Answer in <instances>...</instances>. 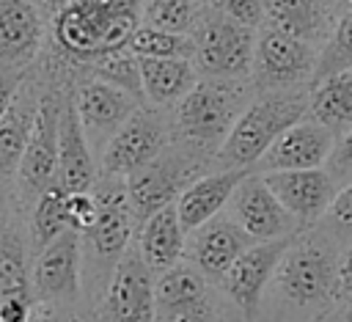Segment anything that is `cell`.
Masks as SVG:
<instances>
[{"instance_id": "9c48e42d", "label": "cell", "mask_w": 352, "mask_h": 322, "mask_svg": "<svg viewBox=\"0 0 352 322\" xmlns=\"http://www.w3.org/2000/svg\"><path fill=\"white\" fill-rule=\"evenodd\" d=\"M66 94H60L55 85L44 88L36 124L30 132V140L25 146V154L16 168V190L25 204H33L36 195H41L50 184H55L58 173V132H60V110H63Z\"/></svg>"}, {"instance_id": "8d00e7d4", "label": "cell", "mask_w": 352, "mask_h": 322, "mask_svg": "<svg viewBox=\"0 0 352 322\" xmlns=\"http://www.w3.org/2000/svg\"><path fill=\"white\" fill-rule=\"evenodd\" d=\"M96 212H99V204H96L94 190H88V193H69V195H66L69 228H74L77 234H82V231H88V228L94 226Z\"/></svg>"}, {"instance_id": "484cf974", "label": "cell", "mask_w": 352, "mask_h": 322, "mask_svg": "<svg viewBox=\"0 0 352 322\" xmlns=\"http://www.w3.org/2000/svg\"><path fill=\"white\" fill-rule=\"evenodd\" d=\"M143 96L154 107L179 105L198 83V69L190 58H140Z\"/></svg>"}, {"instance_id": "44dd1931", "label": "cell", "mask_w": 352, "mask_h": 322, "mask_svg": "<svg viewBox=\"0 0 352 322\" xmlns=\"http://www.w3.org/2000/svg\"><path fill=\"white\" fill-rule=\"evenodd\" d=\"M336 0H264V25L308 44H324L338 22ZM319 50V47H316Z\"/></svg>"}, {"instance_id": "7a4b0ae2", "label": "cell", "mask_w": 352, "mask_h": 322, "mask_svg": "<svg viewBox=\"0 0 352 322\" xmlns=\"http://www.w3.org/2000/svg\"><path fill=\"white\" fill-rule=\"evenodd\" d=\"M308 94L305 88L289 91H264L250 99L228 132L226 143L214 154L220 168H256L261 154L300 118L308 116Z\"/></svg>"}, {"instance_id": "f546056e", "label": "cell", "mask_w": 352, "mask_h": 322, "mask_svg": "<svg viewBox=\"0 0 352 322\" xmlns=\"http://www.w3.org/2000/svg\"><path fill=\"white\" fill-rule=\"evenodd\" d=\"M204 8L198 0H143V25L190 36L204 17Z\"/></svg>"}, {"instance_id": "60d3db41", "label": "cell", "mask_w": 352, "mask_h": 322, "mask_svg": "<svg viewBox=\"0 0 352 322\" xmlns=\"http://www.w3.org/2000/svg\"><path fill=\"white\" fill-rule=\"evenodd\" d=\"M352 297V242L338 253V297Z\"/></svg>"}, {"instance_id": "6da1fadb", "label": "cell", "mask_w": 352, "mask_h": 322, "mask_svg": "<svg viewBox=\"0 0 352 322\" xmlns=\"http://www.w3.org/2000/svg\"><path fill=\"white\" fill-rule=\"evenodd\" d=\"M143 25V0H72L50 19V39L69 66H94L126 50Z\"/></svg>"}, {"instance_id": "5b68a950", "label": "cell", "mask_w": 352, "mask_h": 322, "mask_svg": "<svg viewBox=\"0 0 352 322\" xmlns=\"http://www.w3.org/2000/svg\"><path fill=\"white\" fill-rule=\"evenodd\" d=\"M245 110V88L234 80H198L195 88L176 105L173 127L190 149L217 154Z\"/></svg>"}, {"instance_id": "7402d4cb", "label": "cell", "mask_w": 352, "mask_h": 322, "mask_svg": "<svg viewBox=\"0 0 352 322\" xmlns=\"http://www.w3.org/2000/svg\"><path fill=\"white\" fill-rule=\"evenodd\" d=\"M250 173H256V168H217V171L204 173L195 182H190L182 190V195L176 198V209H179V220H182L184 231H195L198 226L217 217L220 209L231 201L234 190Z\"/></svg>"}, {"instance_id": "e0dca14e", "label": "cell", "mask_w": 352, "mask_h": 322, "mask_svg": "<svg viewBox=\"0 0 352 322\" xmlns=\"http://www.w3.org/2000/svg\"><path fill=\"white\" fill-rule=\"evenodd\" d=\"M333 132L311 118H300L261 154V160L256 162V173L322 168L333 151Z\"/></svg>"}, {"instance_id": "74e56055", "label": "cell", "mask_w": 352, "mask_h": 322, "mask_svg": "<svg viewBox=\"0 0 352 322\" xmlns=\"http://www.w3.org/2000/svg\"><path fill=\"white\" fill-rule=\"evenodd\" d=\"M324 171L333 176V182L338 184V190L352 182V129L344 132L341 138H336L333 151H330V157L324 162Z\"/></svg>"}, {"instance_id": "277c9868", "label": "cell", "mask_w": 352, "mask_h": 322, "mask_svg": "<svg viewBox=\"0 0 352 322\" xmlns=\"http://www.w3.org/2000/svg\"><path fill=\"white\" fill-rule=\"evenodd\" d=\"M275 292L292 308H316L338 297V250L324 234L294 237L275 270Z\"/></svg>"}, {"instance_id": "ee69618b", "label": "cell", "mask_w": 352, "mask_h": 322, "mask_svg": "<svg viewBox=\"0 0 352 322\" xmlns=\"http://www.w3.org/2000/svg\"><path fill=\"white\" fill-rule=\"evenodd\" d=\"M336 322H352V300L338 311V316H336Z\"/></svg>"}, {"instance_id": "e575fe53", "label": "cell", "mask_w": 352, "mask_h": 322, "mask_svg": "<svg viewBox=\"0 0 352 322\" xmlns=\"http://www.w3.org/2000/svg\"><path fill=\"white\" fill-rule=\"evenodd\" d=\"M204 6L231 22L245 28H258L264 22V0H204Z\"/></svg>"}, {"instance_id": "bcb514c9", "label": "cell", "mask_w": 352, "mask_h": 322, "mask_svg": "<svg viewBox=\"0 0 352 322\" xmlns=\"http://www.w3.org/2000/svg\"><path fill=\"white\" fill-rule=\"evenodd\" d=\"M346 3H349V8H352V0H346Z\"/></svg>"}, {"instance_id": "ab89813d", "label": "cell", "mask_w": 352, "mask_h": 322, "mask_svg": "<svg viewBox=\"0 0 352 322\" xmlns=\"http://www.w3.org/2000/svg\"><path fill=\"white\" fill-rule=\"evenodd\" d=\"M36 303L30 300H3L0 303V322H33Z\"/></svg>"}, {"instance_id": "4316f807", "label": "cell", "mask_w": 352, "mask_h": 322, "mask_svg": "<svg viewBox=\"0 0 352 322\" xmlns=\"http://www.w3.org/2000/svg\"><path fill=\"white\" fill-rule=\"evenodd\" d=\"M308 116L333 132V138L352 129V69L314 83L308 94Z\"/></svg>"}, {"instance_id": "603a6c76", "label": "cell", "mask_w": 352, "mask_h": 322, "mask_svg": "<svg viewBox=\"0 0 352 322\" xmlns=\"http://www.w3.org/2000/svg\"><path fill=\"white\" fill-rule=\"evenodd\" d=\"M41 94H44V88H38V83H33V74H28L16 91L8 113L0 121V179L3 182L16 176L19 160L25 154V146H28L33 124H36Z\"/></svg>"}, {"instance_id": "d4e9b609", "label": "cell", "mask_w": 352, "mask_h": 322, "mask_svg": "<svg viewBox=\"0 0 352 322\" xmlns=\"http://www.w3.org/2000/svg\"><path fill=\"white\" fill-rule=\"evenodd\" d=\"M30 234L19 215H6L0 226V303L3 300H30Z\"/></svg>"}, {"instance_id": "4dcf8cb0", "label": "cell", "mask_w": 352, "mask_h": 322, "mask_svg": "<svg viewBox=\"0 0 352 322\" xmlns=\"http://www.w3.org/2000/svg\"><path fill=\"white\" fill-rule=\"evenodd\" d=\"M349 69H352V8L341 11L330 39L319 47L314 83H319L330 74H338V72H349Z\"/></svg>"}, {"instance_id": "7c38bea8", "label": "cell", "mask_w": 352, "mask_h": 322, "mask_svg": "<svg viewBox=\"0 0 352 322\" xmlns=\"http://www.w3.org/2000/svg\"><path fill=\"white\" fill-rule=\"evenodd\" d=\"M102 322H157L154 272L132 245L116 264L99 305Z\"/></svg>"}, {"instance_id": "2e32d148", "label": "cell", "mask_w": 352, "mask_h": 322, "mask_svg": "<svg viewBox=\"0 0 352 322\" xmlns=\"http://www.w3.org/2000/svg\"><path fill=\"white\" fill-rule=\"evenodd\" d=\"M261 176L297 226H314L316 220H322L338 193V184L324 168L275 171Z\"/></svg>"}, {"instance_id": "b9f144b4", "label": "cell", "mask_w": 352, "mask_h": 322, "mask_svg": "<svg viewBox=\"0 0 352 322\" xmlns=\"http://www.w3.org/2000/svg\"><path fill=\"white\" fill-rule=\"evenodd\" d=\"M33 322H82V319L69 308H36Z\"/></svg>"}, {"instance_id": "1f68e13d", "label": "cell", "mask_w": 352, "mask_h": 322, "mask_svg": "<svg viewBox=\"0 0 352 322\" xmlns=\"http://www.w3.org/2000/svg\"><path fill=\"white\" fill-rule=\"evenodd\" d=\"M126 50L138 58H190L192 61V39L182 33H168L151 25H140Z\"/></svg>"}, {"instance_id": "52a82bcc", "label": "cell", "mask_w": 352, "mask_h": 322, "mask_svg": "<svg viewBox=\"0 0 352 322\" xmlns=\"http://www.w3.org/2000/svg\"><path fill=\"white\" fill-rule=\"evenodd\" d=\"M319 50L308 41L286 36L272 28H261L256 33L250 77L258 94L264 91H289L302 88V83H314Z\"/></svg>"}, {"instance_id": "7bdbcfd3", "label": "cell", "mask_w": 352, "mask_h": 322, "mask_svg": "<svg viewBox=\"0 0 352 322\" xmlns=\"http://www.w3.org/2000/svg\"><path fill=\"white\" fill-rule=\"evenodd\" d=\"M33 3H36V8L41 11L44 19H52V17H55L58 11H63L72 0H33Z\"/></svg>"}, {"instance_id": "9a60e30c", "label": "cell", "mask_w": 352, "mask_h": 322, "mask_svg": "<svg viewBox=\"0 0 352 322\" xmlns=\"http://www.w3.org/2000/svg\"><path fill=\"white\" fill-rule=\"evenodd\" d=\"M80 124L85 129V138L91 146H107V140L121 129V124L140 107V102L135 96H129L126 91L88 77L82 80L74 91H72Z\"/></svg>"}, {"instance_id": "ffe728a7", "label": "cell", "mask_w": 352, "mask_h": 322, "mask_svg": "<svg viewBox=\"0 0 352 322\" xmlns=\"http://www.w3.org/2000/svg\"><path fill=\"white\" fill-rule=\"evenodd\" d=\"M96 179H99V173H96L94 149L85 138L82 124H80L74 99H72V94H66L63 110H60V132H58L55 184L63 187L66 193H88V190H94Z\"/></svg>"}, {"instance_id": "f1b7e54d", "label": "cell", "mask_w": 352, "mask_h": 322, "mask_svg": "<svg viewBox=\"0 0 352 322\" xmlns=\"http://www.w3.org/2000/svg\"><path fill=\"white\" fill-rule=\"evenodd\" d=\"M201 297H209L206 278L190 261H179L154 278V305L157 308H168V305H179V303H190V300H201Z\"/></svg>"}, {"instance_id": "d590c367", "label": "cell", "mask_w": 352, "mask_h": 322, "mask_svg": "<svg viewBox=\"0 0 352 322\" xmlns=\"http://www.w3.org/2000/svg\"><path fill=\"white\" fill-rule=\"evenodd\" d=\"M157 322H217V308L209 297L157 308Z\"/></svg>"}, {"instance_id": "83f0119b", "label": "cell", "mask_w": 352, "mask_h": 322, "mask_svg": "<svg viewBox=\"0 0 352 322\" xmlns=\"http://www.w3.org/2000/svg\"><path fill=\"white\" fill-rule=\"evenodd\" d=\"M66 190L58 184H50L41 195H36V201L30 204V217H28V234H30V245L33 253H38L44 245H50L58 234H63L69 228V217H66Z\"/></svg>"}, {"instance_id": "7dc6e473", "label": "cell", "mask_w": 352, "mask_h": 322, "mask_svg": "<svg viewBox=\"0 0 352 322\" xmlns=\"http://www.w3.org/2000/svg\"><path fill=\"white\" fill-rule=\"evenodd\" d=\"M217 322H220V319H217ZM223 322H228V319H223Z\"/></svg>"}, {"instance_id": "d6986e66", "label": "cell", "mask_w": 352, "mask_h": 322, "mask_svg": "<svg viewBox=\"0 0 352 322\" xmlns=\"http://www.w3.org/2000/svg\"><path fill=\"white\" fill-rule=\"evenodd\" d=\"M44 44V17L33 0H0V69H30Z\"/></svg>"}, {"instance_id": "d6a6232c", "label": "cell", "mask_w": 352, "mask_h": 322, "mask_svg": "<svg viewBox=\"0 0 352 322\" xmlns=\"http://www.w3.org/2000/svg\"><path fill=\"white\" fill-rule=\"evenodd\" d=\"M91 77L104 80L121 91H126L129 96H135L143 105V77H140V58L132 55L129 50H118L107 58H102L99 63L91 66Z\"/></svg>"}, {"instance_id": "4fadbf2b", "label": "cell", "mask_w": 352, "mask_h": 322, "mask_svg": "<svg viewBox=\"0 0 352 322\" xmlns=\"http://www.w3.org/2000/svg\"><path fill=\"white\" fill-rule=\"evenodd\" d=\"M297 237V234H294ZM294 237L286 239H270V242H253L234 264L231 270L223 275V292L226 297L236 305V311L242 314L245 322H253L258 316L261 308V297L270 286V281L275 278V270L289 248V242Z\"/></svg>"}, {"instance_id": "ac0fdd59", "label": "cell", "mask_w": 352, "mask_h": 322, "mask_svg": "<svg viewBox=\"0 0 352 322\" xmlns=\"http://www.w3.org/2000/svg\"><path fill=\"white\" fill-rule=\"evenodd\" d=\"M253 245V239L234 223L228 215H217L209 223L198 226L192 231V239L187 242V256L190 264L198 267V272L206 281H223V275L231 270V264Z\"/></svg>"}, {"instance_id": "5bb4252c", "label": "cell", "mask_w": 352, "mask_h": 322, "mask_svg": "<svg viewBox=\"0 0 352 322\" xmlns=\"http://www.w3.org/2000/svg\"><path fill=\"white\" fill-rule=\"evenodd\" d=\"M234 223L253 239V242H270V239H286L297 234L294 217L283 209V204L275 198V193L267 187L261 173H250L231 195L228 201Z\"/></svg>"}, {"instance_id": "8992f818", "label": "cell", "mask_w": 352, "mask_h": 322, "mask_svg": "<svg viewBox=\"0 0 352 322\" xmlns=\"http://www.w3.org/2000/svg\"><path fill=\"white\" fill-rule=\"evenodd\" d=\"M192 39V63L212 80H234L242 83L250 77L256 33L239 22H231L209 8L198 19Z\"/></svg>"}, {"instance_id": "836d02e7", "label": "cell", "mask_w": 352, "mask_h": 322, "mask_svg": "<svg viewBox=\"0 0 352 322\" xmlns=\"http://www.w3.org/2000/svg\"><path fill=\"white\" fill-rule=\"evenodd\" d=\"M322 220H324V237H330L333 242H338V239L352 242V182L336 193V198Z\"/></svg>"}, {"instance_id": "3957f363", "label": "cell", "mask_w": 352, "mask_h": 322, "mask_svg": "<svg viewBox=\"0 0 352 322\" xmlns=\"http://www.w3.org/2000/svg\"><path fill=\"white\" fill-rule=\"evenodd\" d=\"M94 195L99 204L96 220L88 231L80 234L82 242V283L91 278V283L110 281L118 259L132 248V231H135V215L126 198V184L118 176H99L94 184Z\"/></svg>"}, {"instance_id": "30bf717a", "label": "cell", "mask_w": 352, "mask_h": 322, "mask_svg": "<svg viewBox=\"0 0 352 322\" xmlns=\"http://www.w3.org/2000/svg\"><path fill=\"white\" fill-rule=\"evenodd\" d=\"M198 160L187 157L184 151H162L154 162L138 168L124 179L126 198L135 215V223L140 226L154 212L173 204L182 190L198 179Z\"/></svg>"}, {"instance_id": "cb8c5ba5", "label": "cell", "mask_w": 352, "mask_h": 322, "mask_svg": "<svg viewBox=\"0 0 352 322\" xmlns=\"http://www.w3.org/2000/svg\"><path fill=\"white\" fill-rule=\"evenodd\" d=\"M184 248H187V231L179 220L176 201L154 212L138 228V250L154 275L179 264L184 256Z\"/></svg>"}, {"instance_id": "f6af8a7d", "label": "cell", "mask_w": 352, "mask_h": 322, "mask_svg": "<svg viewBox=\"0 0 352 322\" xmlns=\"http://www.w3.org/2000/svg\"><path fill=\"white\" fill-rule=\"evenodd\" d=\"M6 215H8V206H6V193H3V179H0V226H3V220H6Z\"/></svg>"}, {"instance_id": "8fae6325", "label": "cell", "mask_w": 352, "mask_h": 322, "mask_svg": "<svg viewBox=\"0 0 352 322\" xmlns=\"http://www.w3.org/2000/svg\"><path fill=\"white\" fill-rule=\"evenodd\" d=\"M165 143H168V127L162 116L140 105L102 149L99 157L102 176L126 179L138 168L154 162L165 151Z\"/></svg>"}, {"instance_id": "ba28073f", "label": "cell", "mask_w": 352, "mask_h": 322, "mask_svg": "<svg viewBox=\"0 0 352 322\" xmlns=\"http://www.w3.org/2000/svg\"><path fill=\"white\" fill-rule=\"evenodd\" d=\"M30 289L36 308H69L82 297V242L74 228L36 253Z\"/></svg>"}, {"instance_id": "f35d334b", "label": "cell", "mask_w": 352, "mask_h": 322, "mask_svg": "<svg viewBox=\"0 0 352 322\" xmlns=\"http://www.w3.org/2000/svg\"><path fill=\"white\" fill-rule=\"evenodd\" d=\"M28 74H30V69H0V121L8 113L14 96H16V91Z\"/></svg>"}]
</instances>
